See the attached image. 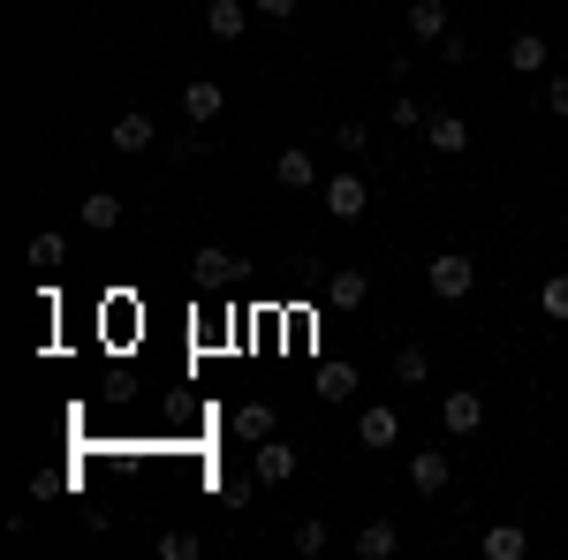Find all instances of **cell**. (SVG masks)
I'll return each mask as SVG.
<instances>
[{"label":"cell","instance_id":"6da1fadb","mask_svg":"<svg viewBox=\"0 0 568 560\" xmlns=\"http://www.w3.org/2000/svg\"><path fill=\"white\" fill-rule=\"evenodd\" d=\"M447 485H455L447 447H409V492H417V500H447Z\"/></svg>","mask_w":568,"mask_h":560},{"label":"cell","instance_id":"7a4b0ae2","mask_svg":"<svg viewBox=\"0 0 568 560\" xmlns=\"http://www.w3.org/2000/svg\"><path fill=\"white\" fill-rule=\"evenodd\" d=\"M425 281H433L439 303H470V288H478V265L463 258V251H439V258L425 265Z\"/></svg>","mask_w":568,"mask_h":560},{"label":"cell","instance_id":"3957f363","mask_svg":"<svg viewBox=\"0 0 568 560\" xmlns=\"http://www.w3.org/2000/svg\"><path fill=\"white\" fill-rule=\"evenodd\" d=\"M318 205L356 227V220L372 213V190H364V174H334V182H318Z\"/></svg>","mask_w":568,"mask_h":560},{"label":"cell","instance_id":"277c9868","mask_svg":"<svg viewBox=\"0 0 568 560\" xmlns=\"http://www.w3.org/2000/svg\"><path fill=\"white\" fill-rule=\"evenodd\" d=\"M439 425L455 431V439H470V431H485V394H478V387H455L447 401H439Z\"/></svg>","mask_w":568,"mask_h":560},{"label":"cell","instance_id":"5b68a950","mask_svg":"<svg viewBox=\"0 0 568 560\" xmlns=\"http://www.w3.org/2000/svg\"><path fill=\"white\" fill-rule=\"evenodd\" d=\"M182 114H190L197 130H205V122H220V114H227V84H213V77H190V84H182Z\"/></svg>","mask_w":568,"mask_h":560},{"label":"cell","instance_id":"8992f818","mask_svg":"<svg viewBox=\"0 0 568 560\" xmlns=\"http://www.w3.org/2000/svg\"><path fill=\"white\" fill-rule=\"evenodd\" d=\"M152 136H160V122H152V114H122V122H114V130H106V144H114V152H122V160H144V152H152Z\"/></svg>","mask_w":568,"mask_h":560},{"label":"cell","instance_id":"52a82bcc","mask_svg":"<svg viewBox=\"0 0 568 560\" xmlns=\"http://www.w3.org/2000/svg\"><path fill=\"white\" fill-rule=\"evenodd\" d=\"M251 477H258V485H288V477H296V447H288V439H258Z\"/></svg>","mask_w":568,"mask_h":560},{"label":"cell","instance_id":"ba28073f","mask_svg":"<svg viewBox=\"0 0 568 560\" xmlns=\"http://www.w3.org/2000/svg\"><path fill=\"white\" fill-rule=\"evenodd\" d=\"M425 144H433L439 160H463V152H470V122H463V114H433V122H425Z\"/></svg>","mask_w":568,"mask_h":560},{"label":"cell","instance_id":"9c48e42d","mask_svg":"<svg viewBox=\"0 0 568 560\" xmlns=\"http://www.w3.org/2000/svg\"><path fill=\"white\" fill-rule=\"evenodd\" d=\"M402 553V530H394V516H372L364 530H356V560H394Z\"/></svg>","mask_w":568,"mask_h":560},{"label":"cell","instance_id":"30bf717a","mask_svg":"<svg viewBox=\"0 0 568 560\" xmlns=\"http://www.w3.org/2000/svg\"><path fill=\"white\" fill-rule=\"evenodd\" d=\"M447 31H455V23H447V0H409V39L417 45H439Z\"/></svg>","mask_w":568,"mask_h":560},{"label":"cell","instance_id":"8fae6325","mask_svg":"<svg viewBox=\"0 0 568 560\" xmlns=\"http://www.w3.org/2000/svg\"><path fill=\"white\" fill-rule=\"evenodd\" d=\"M546 61H554V45L538 39V31H516V39H508V69H516V77H546Z\"/></svg>","mask_w":568,"mask_h":560},{"label":"cell","instance_id":"7c38bea8","mask_svg":"<svg viewBox=\"0 0 568 560\" xmlns=\"http://www.w3.org/2000/svg\"><path fill=\"white\" fill-rule=\"evenodd\" d=\"M273 182H281V190H318V160H311L304 144H288V152L273 160Z\"/></svg>","mask_w":568,"mask_h":560},{"label":"cell","instance_id":"4fadbf2b","mask_svg":"<svg viewBox=\"0 0 568 560\" xmlns=\"http://www.w3.org/2000/svg\"><path fill=\"white\" fill-rule=\"evenodd\" d=\"M402 439V417H394L387 401H372L364 417H356V447H394Z\"/></svg>","mask_w":568,"mask_h":560},{"label":"cell","instance_id":"5bb4252c","mask_svg":"<svg viewBox=\"0 0 568 560\" xmlns=\"http://www.w3.org/2000/svg\"><path fill=\"white\" fill-rule=\"evenodd\" d=\"M326 303H334V310H364V303H372V273H326Z\"/></svg>","mask_w":568,"mask_h":560},{"label":"cell","instance_id":"9a60e30c","mask_svg":"<svg viewBox=\"0 0 568 560\" xmlns=\"http://www.w3.org/2000/svg\"><path fill=\"white\" fill-rule=\"evenodd\" d=\"M205 31H213L220 45H235L251 31V8H243V0H213V8H205Z\"/></svg>","mask_w":568,"mask_h":560},{"label":"cell","instance_id":"2e32d148","mask_svg":"<svg viewBox=\"0 0 568 560\" xmlns=\"http://www.w3.org/2000/svg\"><path fill=\"white\" fill-rule=\"evenodd\" d=\"M524 553H530L524 522H493V530H485V560H524Z\"/></svg>","mask_w":568,"mask_h":560},{"label":"cell","instance_id":"e0dca14e","mask_svg":"<svg viewBox=\"0 0 568 560\" xmlns=\"http://www.w3.org/2000/svg\"><path fill=\"white\" fill-rule=\"evenodd\" d=\"M425 379H433V356L417 342H402L394 348V387H425Z\"/></svg>","mask_w":568,"mask_h":560},{"label":"cell","instance_id":"ac0fdd59","mask_svg":"<svg viewBox=\"0 0 568 560\" xmlns=\"http://www.w3.org/2000/svg\"><path fill=\"white\" fill-rule=\"evenodd\" d=\"M77 220H84L91 235H106V227H114V220H122V197H114V190H91L84 205H77Z\"/></svg>","mask_w":568,"mask_h":560},{"label":"cell","instance_id":"d6986e66","mask_svg":"<svg viewBox=\"0 0 568 560\" xmlns=\"http://www.w3.org/2000/svg\"><path fill=\"white\" fill-rule=\"evenodd\" d=\"M235 439H243V447H258V439H273V409H265V401H243V409H235Z\"/></svg>","mask_w":568,"mask_h":560},{"label":"cell","instance_id":"ffe728a7","mask_svg":"<svg viewBox=\"0 0 568 560\" xmlns=\"http://www.w3.org/2000/svg\"><path fill=\"white\" fill-rule=\"evenodd\" d=\"M190 273H197V288H220V281H235V258H227L220 243H205V251L190 258Z\"/></svg>","mask_w":568,"mask_h":560},{"label":"cell","instance_id":"44dd1931","mask_svg":"<svg viewBox=\"0 0 568 560\" xmlns=\"http://www.w3.org/2000/svg\"><path fill=\"white\" fill-rule=\"evenodd\" d=\"M311 394H318V401H349V394H356V364H326Z\"/></svg>","mask_w":568,"mask_h":560},{"label":"cell","instance_id":"7402d4cb","mask_svg":"<svg viewBox=\"0 0 568 560\" xmlns=\"http://www.w3.org/2000/svg\"><path fill=\"white\" fill-rule=\"evenodd\" d=\"M130 318H136V303H130V296L99 303V342H106V334H114V342H130Z\"/></svg>","mask_w":568,"mask_h":560},{"label":"cell","instance_id":"603a6c76","mask_svg":"<svg viewBox=\"0 0 568 560\" xmlns=\"http://www.w3.org/2000/svg\"><path fill=\"white\" fill-rule=\"evenodd\" d=\"M31 265H39V273H61V265H69V243H61L53 227H45V235H31Z\"/></svg>","mask_w":568,"mask_h":560},{"label":"cell","instance_id":"cb8c5ba5","mask_svg":"<svg viewBox=\"0 0 568 560\" xmlns=\"http://www.w3.org/2000/svg\"><path fill=\"white\" fill-rule=\"evenodd\" d=\"M387 122H394V130H425V122H433V114H425V106H417V91H394Z\"/></svg>","mask_w":568,"mask_h":560},{"label":"cell","instance_id":"d4e9b609","mask_svg":"<svg viewBox=\"0 0 568 560\" xmlns=\"http://www.w3.org/2000/svg\"><path fill=\"white\" fill-rule=\"evenodd\" d=\"M296 553H304V560H318V553H326V522H318V516H304V522H296Z\"/></svg>","mask_w":568,"mask_h":560},{"label":"cell","instance_id":"484cf974","mask_svg":"<svg viewBox=\"0 0 568 560\" xmlns=\"http://www.w3.org/2000/svg\"><path fill=\"white\" fill-rule=\"evenodd\" d=\"M334 144H342V152H372V122H342V130H334Z\"/></svg>","mask_w":568,"mask_h":560},{"label":"cell","instance_id":"4316f807","mask_svg":"<svg viewBox=\"0 0 568 560\" xmlns=\"http://www.w3.org/2000/svg\"><path fill=\"white\" fill-rule=\"evenodd\" d=\"M433 53L447 61V69H463V61H470V31H447V39H439Z\"/></svg>","mask_w":568,"mask_h":560},{"label":"cell","instance_id":"83f0119b","mask_svg":"<svg viewBox=\"0 0 568 560\" xmlns=\"http://www.w3.org/2000/svg\"><path fill=\"white\" fill-rule=\"evenodd\" d=\"M538 84H546V106H554V114H568V69H546Z\"/></svg>","mask_w":568,"mask_h":560},{"label":"cell","instance_id":"f1b7e54d","mask_svg":"<svg viewBox=\"0 0 568 560\" xmlns=\"http://www.w3.org/2000/svg\"><path fill=\"white\" fill-rule=\"evenodd\" d=\"M160 553H168V560H197V538H190V530H168Z\"/></svg>","mask_w":568,"mask_h":560},{"label":"cell","instance_id":"f546056e","mask_svg":"<svg viewBox=\"0 0 568 560\" xmlns=\"http://www.w3.org/2000/svg\"><path fill=\"white\" fill-rule=\"evenodd\" d=\"M546 318H568V273L546 281Z\"/></svg>","mask_w":568,"mask_h":560},{"label":"cell","instance_id":"4dcf8cb0","mask_svg":"<svg viewBox=\"0 0 568 560\" xmlns=\"http://www.w3.org/2000/svg\"><path fill=\"white\" fill-rule=\"evenodd\" d=\"M251 8H258L265 23H288V16H296V8H304V0H251Z\"/></svg>","mask_w":568,"mask_h":560},{"label":"cell","instance_id":"1f68e13d","mask_svg":"<svg viewBox=\"0 0 568 560\" xmlns=\"http://www.w3.org/2000/svg\"><path fill=\"white\" fill-rule=\"evenodd\" d=\"M561 45H568V39H561Z\"/></svg>","mask_w":568,"mask_h":560}]
</instances>
